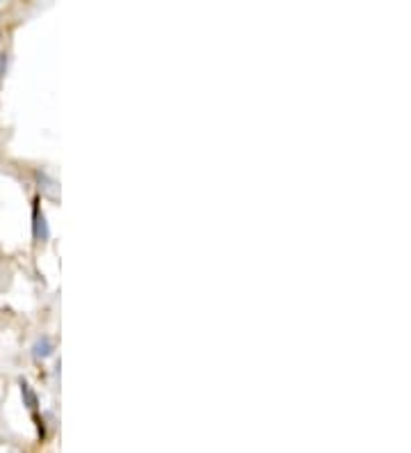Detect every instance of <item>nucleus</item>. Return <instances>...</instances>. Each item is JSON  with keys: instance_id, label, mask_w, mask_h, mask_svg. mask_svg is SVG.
Returning a JSON list of instances; mask_svg holds the SVG:
<instances>
[{"instance_id": "20e7f679", "label": "nucleus", "mask_w": 411, "mask_h": 453, "mask_svg": "<svg viewBox=\"0 0 411 453\" xmlns=\"http://www.w3.org/2000/svg\"><path fill=\"white\" fill-rule=\"evenodd\" d=\"M32 419L37 423V435H39V440H46V423H44V419L37 412H32Z\"/></svg>"}, {"instance_id": "f257e3e1", "label": "nucleus", "mask_w": 411, "mask_h": 453, "mask_svg": "<svg viewBox=\"0 0 411 453\" xmlns=\"http://www.w3.org/2000/svg\"><path fill=\"white\" fill-rule=\"evenodd\" d=\"M32 234L37 241H46L48 239V227H46V218L39 209V197H35L32 202Z\"/></svg>"}, {"instance_id": "f03ea898", "label": "nucleus", "mask_w": 411, "mask_h": 453, "mask_svg": "<svg viewBox=\"0 0 411 453\" xmlns=\"http://www.w3.org/2000/svg\"><path fill=\"white\" fill-rule=\"evenodd\" d=\"M19 387H21V396H23V405L28 410L37 412V407H39V396H37V391L30 387L28 380H19Z\"/></svg>"}, {"instance_id": "7ed1b4c3", "label": "nucleus", "mask_w": 411, "mask_h": 453, "mask_svg": "<svg viewBox=\"0 0 411 453\" xmlns=\"http://www.w3.org/2000/svg\"><path fill=\"white\" fill-rule=\"evenodd\" d=\"M55 351V346H53V341H50V337H41V339H37L35 341V346H32V355L37 360H46L50 358Z\"/></svg>"}, {"instance_id": "39448f33", "label": "nucleus", "mask_w": 411, "mask_h": 453, "mask_svg": "<svg viewBox=\"0 0 411 453\" xmlns=\"http://www.w3.org/2000/svg\"><path fill=\"white\" fill-rule=\"evenodd\" d=\"M5 66H7V57H5V55H0V73L5 71Z\"/></svg>"}]
</instances>
